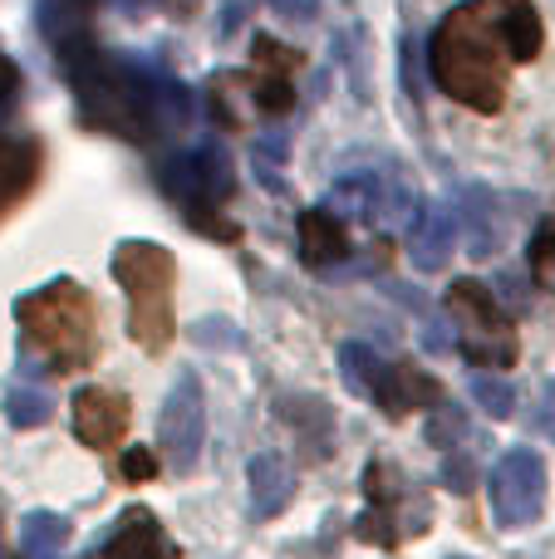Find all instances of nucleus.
Here are the masks:
<instances>
[{
  "label": "nucleus",
  "instance_id": "f257e3e1",
  "mask_svg": "<svg viewBox=\"0 0 555 559\" xmlns=\"http://www.w3.org/2000/svg\"><path fill=\"white\" fill-rule=\"evenodd\" d=\"M501 25L497 0H468L448 10L428 39V74L448 98L468 104L472 114H501L507 104V74H501Z\"/></svg>",
  "mask_w": 555,
  "mask_h": 559
},
{
  "label": "nucleus",
  "instance_id": "f03ea898",
  "mask_svg": "<svg viewBox=\"0 0 555 559\" xmlns=\"http://www.w3.org/2000/svg\"><path fill=\"white\" fill-rule=\"evenodd\" d=\"M64 74L74 84L79 118L98 133L128 138V143H153L157 138V108H153V69L138 59H114L104 49L64 59Z\"/></svg>",
  "mask_w": 555,
  "mask_h": 559
},
{
  "label": "nucleus",
  "instance_id": "7ed1b4c3",
  "mask_svg": "<svg viewBox=\"0 0 555 559\" xmlns=\"http://www.w3.org/2000/svg\"><path fill=\"white\" fill-rule=\"evenodd\" d=\"M15 319L25 329V344L49 364V373H74L94 364L98 319L94 299L74 280H49L45 289L15 299Z\"/></svg>",
  "mask_w": 555,
  "mask_h": 559
},
{
  "label": "nucleus",
  "instance_id": "20e7f679",
  "mask_svg": "<svg viewBox=\"0 0 555 559\" xmlns=\"http://www.w3.org/2000/svg\"><path fill=\"white\" fill-rule=\"evenodd\" d=\"M114 280L128 295V334H133L147 354H163L173 329H177V314H173L177 261H173V251L157 241H118Z\"/></svg>",
  "mask_w": 555,
  "mask_h": 559
},
{
  "label": "nucleus",
  "instance_id": "39448f33",
  "mask_svg": "<svg viewBox=\"0 0 555 559\" xmlns=\"http://www.w3.org/2000/svg\"><path fill=\"white\" fill-rule=\"evenodd\" d=\"M157 182H163V192L187 212V222H192L197 231H206L212 241H236V236H241L222 216V206L232 202V192H236V173L216 138L187 147V153H167L163 163H157Z\"/></svg>",
  "mask_w": 555,
  "mask_h": 559
},
{
  "label": "nucleus",
  "instance_id": "423d86ee",
  "mask_svg": "<svg viewBox=\"0 0 555 559\" xmlns=\"http://www.w3.org/2000/svg\"><path fill=\"white\" fill-rule=\"evenodd\" d=\"M448 319L462 329V354L472 368H511L517 364V329L507 309L492 299L487 285L458 280L448 289Z\"/></svg>",
  "mask_w": 555,
  "mask_h": 559
},
{
  "label": "nucleus",
  "instance_id": "0eeeda50",
  "mask_svg": "<svg viewBox=\"0 0 555 559\" xmlns=\"http://www.w3.org/2000/svg\"><path fill=\"white\" fill-rule=\"evenodd\" d=\"M202 437H206V407H202V383L197 373H182L167 388L163 407H157V452H163L167 472L187 476L202 456Z\"/></svg>",
  "mask_w": 555,
  "mask_h": 559
},
{
  "label": "nucleus",
  "instance_id": "6e6552de",
  "mask_svg": "<svg viewBox=\"0 0 555 559\" xmlns=\"http://www.w3.org/2000/svg\"><path fill=\"white\" fill-rule=\"evenodd\" d=\"M492 511L507 531L541 521V511H546V462L531 447H511L492 466Z\"/></svg>",
  "mask_w": 555,
  "mask_h": 559
},
{
  "label": "nucleus",
  "instance_id": "1a4fd4ad",
  "mask_svg": "<svg viewBox=\"0 0 555 559\" xmlns=\"http://www.w3.org/2000/svg\"><path fill=\"white\" fill-rule=\"evenodd\" d=\"M251 59H256V69H251V79H246V88H251L256 108H261L265 118L291 114V104H295L291 74L300 69V55L285 49V45H275L271 35H261L256 39V49H251Z\"/></svg>",
  "mask_w": 555,
  "mask_h": 559
},
{
  "label": "nucleus",
  "instance_id": "9d476101",
  "mask_svg": "<svg viewBox=\"0 0 555 559\" xmlns=\"http://www.w3.org/2000/svg\"><path fill=\"white\" fill-rule=\"evenodd\" d=\"M128 432V397L114 388H79L74 393V437L94 452L118 447V437Z\"/></svg>",
  "mask_w": 555,
  "mask_h": 559
},
{
  "label": "nucleus",
  "instance_id": "9b49d317",
  "mask_svg": "<svg viewBox=\"0 0 555 559\" xmlns=\"http://www.w3.org/2000/svg\"><path fill=\"white\" fill-rule=\"evenodd\" d=\"M39 35L59 55V64L94 49V0H39Z\"/></svg>",
  "mask_w": 555,
  "mask_h": 559
},
{
  "label": "nucleus",
  "instance_id": "f8f14e48",
  "mask_svg": "<svg viewBox=\"0 0 555 559\" xmlns=\"http://www.w3.org/2000/svg\"><path fill=\"white\" fill-rule=\"evenodd\" d=\"M354 251L350 226L330 212V206H310L300 212V261L310 271H330V265H344Z\"/></svg>",
  "mask_w": 555,
  "mask_h": 559
},
{
  "label": "nucleus",
  "instance_id": "ddd939ff",
  "mask_svg": "<svg viewBox=\"0 0 555 559\" xmlns=\"http://www.w3.org/2000/svg\"><path fill=\"white\" fill-rule=\"evenodd\" d=\"M374 403H379L389 417H409L413 407L438 403V378H428L413 364H393V368L383 364L379 388H374Z\"/></svg>",
  "mask_w": 555,
  "mask_h": 559
},
{
  "label": "nucleus",
  "instance_id": "4468645a",
  "mask_svg": "<svg viewBox=\"0 0 555 559\" xmlns=\"http://www.w3.org/2000/svg\"><path fill=\"white\" fill-rule=\"evenodd\" d=\"M458 251V222H452L448 206H433L413 222V236H409V261L418 271H442Z\"/></svg>",
  "mask_w": 555,
  "mask_h": 559
},
{
  "label": "nucleus",
  "instance_id": "2eb2a0df",
  "mask_svg": "<svg viewBox=\"0 0 555 559\" xmlns=\"http://www.w3.org/2000/svg\"><path fill=\"white\" fill-rule=\"evenodd\" d=\"M108 559H177V550L153 515L128 511L123 525L114 531V540H108Z\"/></svg>",
  "mask_w": 555,
  "mask_h": 559
},
{
  "label": "nucleus",
  "instance_id": "dca6fc26",
  "mask_svg": "<svg viewBox=\"0 0 555 559\" xmlns=\"http://www.w3.org/2000/svg\"><path fill=\"white\" fill-rule=\"evenodd\" d=\"M497 25H501V45H507V59L527 64V59L541 55L546 25H541V15H536V5H531V0H497Z\"/></svg>",
  "mask_w": 555,
  "mask_h": 559
},
{
  "label": "nucleus",
  "instance_id": "f3484780",
  "mask_svg": "<svg viewBox=\"0 0 555 559\" xmlns=\"http://www.w3.org/2000/svg\"><path fill=\"white\" fill-rule=\"evenodd\" d=\"M39 177V143L29 138H0V216L35 187Z\"/></svg>",
  "mask_w": 555,
  "mask_h": 559
},
{
  "label": "nucleus",
  "instance_id": "a211bd4d",
  "mask_svg": "<svg viewBox=\"0 0 555 559\" xmlns=\"http://www.w3.org/2000/svg\"><path fill=\"white\" fill-rule=\"evenodd\" d=\"M291 496H295L291 466H285L275 452L256 456V462H251V511H256V521H271V515H281L285 506H291Z\"/></svg>",
  "mask_w": 555,
  "mask_h": 559
},
{
  "label": "nucleus",
  "instance_id": "6ab92c4d",
  "mask_svg": "<svg viewBox=\"0 0 555 559\" xmlns=\"http://www.w3.org/2000/svg\"><path fill=\"white\" fill-rule=\"evenodd\" d=\"M153 108H157V133H182L187 123H192V88L177 84L173 74H163V69H153Z\"/></svg>",
  "mask_w": 555,
  "mask_h": 559
},
{
  "label": "nucleus",
  "instance_id": "aec40b11",
  "mask_svg": "<svg viewBox=\"0 0 555 559\" xmlns=\"http://www.w3.org/2000/svg\"><path fill=\"white\" fill-rule=\"evenodd\" d=\"M20 545H25L29 555H39V559L64 550L69 545V521L64 515H55V511H29L25 525H20Z\"/></svg>",
  "mask_w": 555,
  "mask_h": 559
},
{
  "label": "nucleus",
  "instance_id": "412c9836",
  "mask_svg": "<svg viewBox=\"0 0 555 559\" xmlns=\"http://www.w3.org/2000/svg\"><path fill=\"white\" fill-rule=\"evenodd\" d=\"M340 373H344V383H350L354 393H369V397H374V388H379L383 364H379V354H374L369 344L350 338V344L340 348Z\"/></svg>",
  "mask_w": 555,
  "mask_h": 559
},
{
  "label": "nucleus",
  "instance_id": "4be33fe9",
  "mask_svg": "<svg viewBox=\"0 0 555 559\" xmlns=\"http://www.w3.org/2000/svg\"><path fill=\"white\" fill-rule=\"evenodd\" d=\"M5 417H10V427H45L49 423V397L35 393V388H10Z\"/></svg>",
  "mask_w": 555,
  "mask_h": 559
},
{
  "label": "nucleus",
  "instance_id": "5701e85b",
  "mask_svg": "<svg viewBox=\"0 0 555 559\" xmlns=\"http://www.w3.org/2000/svg\"><path fill=\"white\" fill-rule=\"evenodd\" d=\"M472 397H477V407L487 417H511V407H517V388L492 373H472Z\"/></svg>",
  "mask_w": 555,
  "mask_h": 559
},
{
  "label": "nucleus",
  "instance_id": "b1692460",
  "mask_svg": "<svg viewBox=\"0 0 555 559\" xmlns=\"http://www.w3.org/2000/svg\"><path fill=\"white\" fill-rule=\"evenodd\" d=\"M531 275H536L546 289H555V216L541 222L536 236H531Z\"/></svg>",
  "mask_w": 555,
  "mask_h": 559
},
{
  "label": "nucleus",
  "instance_id": "393cba45",
  "mask_svg": "<svg viewBox=\"0 0 555 559\" xmlns=\"http://www.w3.org/2000/svg\"><path fill=\"white\" fill-rule=\"evenodd\" d=\"M462 427H468V417H462V407H452V403H442L438 413H433V423H428V442L433 447H452L462 437Z\"/></svg>",
  "mask_w": 555,
  "mask_h": 559
},
{
  "label": "nucleus",
  "instance_id": "a878e982",
  "mask_svg": "<svg viewBox=\"0 0 555 559\" xmlns=\"http://www.w3.org/2000/svg\"><path fill=\"white\" fill-rule=\"evenodd\" d=\"M472 476H477V472H472V456H458V452H452L448 462H442V481H448V491L468 496V491H472Z\"/></svg>",
  "mask_w": 555,
  "mask_h": 559
},
{
  "label": "nucleus",
  "instance_id": "bb28decb",
  "mask_svg": "<svg viewBox=\"0 0 555 559\" xmlns=\"http://www.w3.org/2000/svg\"><path fill=\"white\" fill-rule=\"evenodd\" d=\"M123 476L128 481H147V476H157V456L143 452V447H133V452L123 456Z\"/></svg>",
  "mask_w": 555,
  "mask_h": 559
},
{
  "label": "nucleus",
  "instance_id": "cd10ccee",
  "mask_svg": "<svg viewBox=\"0 0 555 559\" xmlns=\"http://www.w3.org/2000/svg\"><path fill=\"white\" fill-rule=\"evenodd\" d=\"M197 338L202 344H241V329H232L226 319H206V324H197Z\"/></svg>",
  "mask_w": 555,
  "mask_h": 559
},
{
  "label": "nucleus",
  "instance_id": "c85d7f7f",
  "mask_svg": "<svg viewBox=\"0 0 555 559\" xmlns=\"http://www.w3.org/2000/svg\"><path fill=\"white\" fill-rule=\"evenodd\" d=\"M452 344V334H448V324L442 319H433L428 329H423V348H433V354H442V348Z\"/></svg>",
  "mask_w": 555,
  "mask_h": 559
},
{
  "label": "nucleus",
  "instance_id": "c756f323",
  "mask_svg": "<svg viewBox=\"0 0 555 559\" xmlns=\"http://www.w3.org/2000/svg\"><path fill=\"white\" fill-rule=\"evenodd\" d=\"M541 427H546V432L555 437V378L546 388H541Z\"/></svg>",
  "mask_w": 555,
  "mask_h": 559
},
{
  "label": "nucleus",
  "instance_id": "7c9ffc66",
  "mask_svg": "<svg viewBox=\"0 0 555 559\" xmlns=\"http://www.w3.org/2000/svg\"><path fill=\"white\" fill-rule=\"evenodd\" d=\"M15 88H20V69H15V59L0 55V98H10Z\"/></svg>",
  "mask_w": 555,
  "mask_h": 559
},
{
  "label": "nucleus",
  "instance_id": "2f4dec72",
  "mask_svg": "<svg viewBox=\"0 0 555 559\" xmlns=\"http://www.w3.org/2000/svg\"><path fill=\"white\" fill-rule=\"evenodd\" d=\"M123 10H128V15H138V10H143V0H123Z\"/></svg>",
  "mask_w": 555,
  "mask_h": 559
}]
</instances>
